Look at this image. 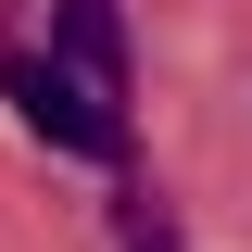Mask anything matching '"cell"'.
Instances as JSON below:
<instances>
[{
    "label": "cell",
    "mask_w": 252,
    "mask_h": 252,
    "mask_svg": "<svg viewBox=\"0 0 252 252\" xmlns=\"http://www.w3.org/2000/svg\"><path fill=\"white\" fill-rule=\"evenodd\" d=\"M0 101L38 126L51 152H76V164H126V101L89 89L63 51H13V63H0Z\"/></svg>",
    "instance_id": "obj_1"
},
{
    "label": "cell",
    "mask_w": 252,
    "mask_h": 252,
    "mask_svg": "<svg viewBox=\"0 0 252 252\" xmlns=\"http://www.w3.org/2000/svg\"><path fill=\"white\" fill-rule=\"evenodd\" d=\"M51 51L76 63L89 89L126 101V0H63V13H51Z\"/></svg>",
    "instance_id": "obj_2"
},
{
    "label": "cell",
    "mask_w": 252,
    "mask_h": 252,
    "mask_svg": "<svg viewBox=\"0 0 252 252\" xmlns=\"http://www.w3.org/2000/svg\"><path fill=\"white\" fill-rule=\"evenodd\" d=\"M114 240H126V252H189V240H177V215H164V189H139V177L114 189Z\"/></svg>",
    "instance_id": "obj_3"
}]
</instances>
